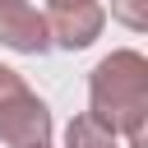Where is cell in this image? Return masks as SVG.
Segmentation results:
<instances>
[{"label": "cell", "mask_w": 148, "mask_h": 148, "mask_svg": "<svg viewBox=\"0 0 148 148\" xmlns=\"http://www.w3.org/2000/svg\"><path fill=\"white\" fill-rule=\"evenodd\" d=\"M111 18H120L130 32L148 28V0H111Z\"/></svg>", "instance_id": "cell-5"}, {"label": "cell", "mask_w": 148, "mask_h": 148, "mask_svg": "<svg viewBox=\"0 0 148 148\" xmlns=\"http://www.w3.org/2000/svg\"><path fill=\"white\" fill-rule=\"evenodd\" d=\"M14 83H23V79H18V74H14V69H5V65H0V92H9V88H14Z\"/></svg>", "instance_id": "cell-6"}, {"label": "cell", "mask_w": 148, "mask_h": 148, "mask_svg": "<svg viewBox=\"0 0 148 148\" xmlns=\"http://www.w3.org/2000/svg\"><path fill=\"white\" fill-rule=\"evenodd\" d=\"M0 46L18 51V56H42L51 51V28L46 14L28 0H0Z\"/></svg>", "instance_id": "cell-3"}, {"label": "cell", "mask_w": 148, "mask_h": 148, "mask_svg": "<svg viewBox=\"0 0 148 148\" xmlns=\"http://www.w3.org/2000/svg\"><path fill=\"white\" fill-rule=\"evenodd\" d=\"M51 111L46 102L28 88V83H14L9 92H0V143L9 148H42L51 143Z\"/></svg>", "instance_id": "cell-2"}, {"label": "cell", "mask_w": 148, "mask_h": 148, "mask_svg": "<svg viewBox=\"0 0 148 148\" xmlns=\"http://www.w3.org/2000/svg\"><path fill=\"white\" fill-rule=\"evenodd\" d=\"M42 148H51V143H42Z\"/></svg>", "instance_id": "cell-8"}, {"label": "cell", "mask_w": 148, "mask_h": 148, "mask_svg": "<svg viewBox=\"0 0 148 148\" xmlns=\"http://www.w3.org/2000/svg\"><path fill=\"white\" fill-rule=\"evenodd\" d=\"M65 148H120V139L83 111V116L69 120V130H65Z\"/></svg>", "instance_id": "cell-4"}, {"label": "cell", "mask_w": 148, "mask_h": 148, "mask_svg": "<svg viewBox=\"0 0 148 148\" xmlns=\"http://www.w3.org/2000/svg\"><path fill=\"white\" fill-rule=\"evenodd\" d=\"M88 116L130 148H148V60L139 51H111L88 74Z\"/></svg>", "instance_id": "cell-1"}, {"label": "cell", "mask_w": 148, "mask_h": 148, "mask_svg": "<svg viewBox=\"0 0 148 148\" xmlns=\"http://www.w3.org/2000/svg\"><path fill=\"white\" fill-rule=\"evenodd\" d=\"M28 5H37V9H42V14H46V9H51V5H56V0H28Z\"/></svg>", "instance_id": "cell-7"}]
</instances>
